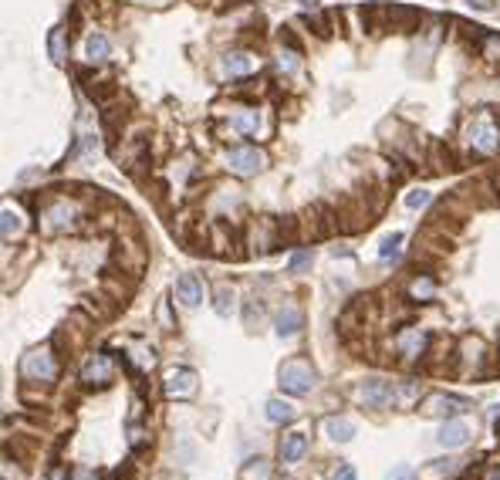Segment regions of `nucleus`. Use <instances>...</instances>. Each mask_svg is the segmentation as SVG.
Wrapping results in <instances>:
<instances>
[{"mask_svg":"<svg viewBox=\"0 0 500 480\" xmlns=\"http://www.w3.org/2000/svg\"><path fill=\"white\" fill-rule=\"evenodd\" d=\"M24 230V217L17 213V210L4 207V240H11V237H21Z\"/></svg>","mask_w":500,"mask_h":480,"instance_id":"nucleus-24","label":"nucleus"},{"mask_svg":"<svg viewBox=\"0 0 500 480\" xmlns=\"http://www.w3.org/2000/svg\"><path fill=\"white\" fill-rule=\"evenodd\" d=\"M193 392H196V372H193V369H173L166 376V396L186 399Z\"/></svg>","mask_w":500,"mask_h":480,"instance_id":"nucleus-12","label":"nucleus"},{"mask_svg":"<svg viewBox=\"0 0 500 480\" xmlns=\"http://www.w3.org/2000/svg\"><path fill=\"white\" fill-rule=\"evenodd\" d=\"M497 122H500V112H497Z\"/></svg>","mask_w":500,"mask_h":480,"instance_id":"nucleus-42","label":"nucleus"},{"mask_svg":"<svg viewBox=\"0 0 500 480\" xmlns=\"http://www.w3.org/2000/svg\"><path fill=\"white\" fill-rule=\"evenodd\" d=\"M385 480H416V470L412 467H396Z\"/></svg>","mask_w":500,"mask_h":480,"instance_id":"nucleus-36","label":"nucleus"},{"mask_svg":"<svg viewBox=\"0 0 500 480\" xmlns=\"http://www.w3.org/2000/svg\"><path fill=\"white\" fill-rule=\"evenodd\" d=\"M460 409H466V399H460V396H443V392H433L423 402L426 416H456Z\"/></svg>","mask_w":500,"mask_h":480,"instance_id":"nucleus-13","label":"nucleus"},{"mask_svg":"<svg viewBox=\"0 0 500 480\" xmlns=\"http://www.w3.org/2000/svg\"><path fill=\"white\" fill-rule=\"evenodd\" d=\"M247 328H250V332H257V325L264 322V305H260V301H247Z\"/></svg>","mask_w":500,"mask_h":480,"instance_id":"nucleus-27","label":"nucleus"},{"mask_svg":"<svg viewBox=\"0 0 500 480\" xmlns=\"http://www.w3.org/2000/svg\"><path fill=\"white\" fill-rule=\"evenodd\" d=\"M494 190H497V196H500V169H497V180H494Z\"/></svg>","mask_w":500,"mask_h":480,"instance_id":"nucleus-41","label":"nucleus"},{"mask_svg":"<svg viewBox=\"0 0 500 480\" xmlns=\"http://www.w3.org/2000/svg\"><path fill=\"white\" fill-rule=\"evenodd\" d=\"M41 220H44L48 234H54V230H71L78 220V210H75V203H68L61 196H51L44 203V210H41Z\"/></svg>","mask_w":500,"mask_h":480,"instance_id":"nucleus-4","label":"nucleus"},{"mask_svg":"<svg viewBox=\"0 0 500 480\" xmlns=\"http://www.w3.org/2000/svg\"><path fill=\"white\" fill-rule=\"evenodd\" d=\"M281 44H287L295 54H301V48H305V44H301V38L295 34V27H281Z\"/></svg>","mask_w":500,"mask_h":480,"instance_id":"nucleus-29","label":"nucleus"},{"mask_svg":"<svg viewBox=\"0 0 500 480\" xmlns=\"http://www.w3.org/2000/svg\"><path fill=\"white\" fill-rule=\"evenodd\" d=\"M412 298H433V285L429 281H416L412 285Z\"/></svg>","mask_w":500,"mask_h":480,"instance_id":"nucleus-35","label":"nucleus"},{"mask_svg":"<svg viewBox=\"0 0 500 480\" xmlns=\"http://www.w3.org/2000/svg\"><path fill=\"white\" fill-rule=\"evenodd\" d=\"M51 58L54 61H64V27H58L51 34Z\"/></svg>","mask_w":500,"mask_h":480,"instance_id":"nucleus-30","label":"nucleus"},{"mask_svg":"<svg viewBox=\"0 0 500 480\" xmlns=\"http://www.w3.org/2000/svg\"><path fill=\"white\" fill-rule=\"evenodd\" d=\"M470 4H474L476 11H490L494 7V0H470Z\"/></svg>","mask_w":500,"mask_h":480,"instance_id":"nucleus-37","label":"nucleus"},{"mask_svg":"<svg viewBox=\"0 0 500 480\" xmlns=\"http://www.w3.org/2000/svg\"><path fill=\"white\" fill-rule=\"evenodd\" d=\"M470 436H474L470 423H463V419H449V423H443V429L437 433V443H439V446H447V450H460V446H466Z\"/></svg>","mask_w":500,"mask_h":480,"instance_id":"nucleus-11","label":"nucleus"},{"mask_svg":"<svg viewBox=\"0 0 500 480\" xmlns=\"http://www.w3.org/2000/svg\"><path fill=\"white\" fill-rule=\"evenodd\" d=\"M233 298H237V295H233V287H217V315L220 318H227V315L233 312Z\"/></svg>","mask_w":500,"mask_h":480,"instance_id":"nucleus-26","label":"nucleus"},{"mask_svg":"<svg viewBox=\"0 0 500 480\" xmlns=\"http://www.w3.org/2000/svg\"><path fill=\"white\" fill-rule=\"evenodd\" d=\"M227 166L237 173V176H254L260 169L267 166V156L257 149V145H240V149H233L230 153V163Z\"/></svg>","mask_w":500,"mask_h":480,"instance_id":"nucleus-6","label":"nucleus"},{"mask_svg":"<svg viewBox=\"0 0 500 480\" xmlns=\"http://www.w3.org/2000/svg\"><path fill=\"white\" fill-rule=\"evenodd\" d=\"M325 433H328L335 443H348L355 436V423L345 419V416H332V419H325Z\"/></svg>","mask_w":500,"mask_h":480,"instance_id":"nucleus-18","label":"nucleus"},{"mask_svg":"<svg viewBox=\"0 0 500 480\" xmlns=\"http://www.w3.org/2000/svg\"><path fill=\"white\" fill-rule=\"evenodd\" d=\"M75 480H91V474H88V470H78Z\"/></svg>","mask_w":500,"mask_h":480,"instance_id":"nucleus-39","label":"nucleus"},{"mask_svg":"<svg viewBox=\"0 0 500 480\" xmlns=\"http://www.w3.org/2000/svg\"><path fill=\"white\" fill-rule=\"evenodd\" d=\"M277 382L291 396H308L315 389V369L308 362H301V359H291V362H284L277 369Z\"/></svg>","mask_w":500,"mask_h":480,"instance_id":"nucleus-3","label":"nucleus"},{"mask_svg":"<svg viewBox=\"0 0 500 480\" xmlns=\"http://www.w3.org/2000/svg\"><path fill=\"white\" fill-rule=\"evenodd\" d=\"M429 203V193L426 190H412V193H406V207L409 210H419V207H426Z\"/></svg>","mask_w":500,"mask_h":480,"instance_id":"nucleus-31","label":"nucleus"},{"mask_svg":"<svg viewBox=\"0 0 500 480\" xmlns=\"http://www.w3.org/2000/svg\"><path fill=\"white\" fill-rule=\"evenodd\" d=\"M399 247H402V234L385 237V240H382V247H379V257H382V260L396 257V254H399Z\"/></svg>","mask_w":500,"mask_h":480,"instance_id":"nucleus-28","label":"nucleus"},{"mask_svg":"<svg viewBox=\"0 0 500 480\" xmlns=\"http://www.w3.org/2000/svg\"><path fill=\"white\" fill-rule=\"evenodd\" d=\"M396 349L406 355V359H419L426 349V335L419 332V328H406V332H399L396 338Z\"/></svg>","mask_w":500,"mask_h":480,"instance_id":"nucleus-16","label":"nucleus"},{"mask_svg":"<svg viewBox=\"0 0 500 480\" xmlns=\"http://www.w3.org/2000/svg\"><path fill=\"white\" fill-rule=\"evenodd\" d=\"M416 396H419L416 382H385V379H369L359 389V399L365 406H375V409H382V406H409Z\"/></svg>","mask_w":500,"mask_h":480,"instance_id":"nucleus-2","label":"nucleus"},{"mask_svg":"<svg viewBox=\"0 0 500 480\" xmlns=\"http://www.w3.org/2000/svg\"><path fill=\"white\" fill-rule=\"evenodd\" d=\"M301 325H305V315L297 312V308H284L277 315V335L287 338V335H297L301 332Z\"/></svg>","mask_w":500,"mask_h":480,"instance_id":"nucleus-19","label":"nucleus"},{"mask_svg":"<svg viewBox=\"0 0 500 480\" xmlns=\"http://www.w3.org/2000/svg\"><path fill=\"white\" fill-rule=\"evenodd\" d=\"M480 54L487 58L490 65H500V34H487L480 44Z\"/></svg>","mask_w":500,"mask_h":480,"instance_id":"nucleus-25","label":"nucleus"},{"mask_svg":"<svg viewBox=\"0 0 500 480\" xmlns=\"http://www.w3.org/2000/svg\"><path fill=\"white\" fill-rule=\"evenodd\" d=\"M463 143L474 149V156H494L500 149V122L490 112H470L463 118Z\"/></svg>","mask_w":500,"mask_h":480,"instance_id":"nucleus-1","label":"nucleus"},{"mask_svg":"<svg viewBox=\"0 0 500 480\" xmlns=\"http://www.w3.org/2000/svg\"><path fill=\"white\" fill-rule=\"evenodd\" d=\"M426 163H429V169H433V173H453V169L463 166V159L453 153V145L439 143V139H433V143H429Z\"/></svg>","mask_w":500,"mask_h":480,"instance_id":"nucleus-7","label":"nucleus"},{"mask_svg":"<svg viewBox=\"0 0 500 480\" xmlns=\"http://www.w3.org/2000/svg\"><path fill=\"white\" fill-rule=\"evenodd\" d=\"M190 4H196V7H210V4H217V0H190Z\"/></svg>","mask_w":500,"mask_h":480,"instance_id":"nucleus-38","label":"nucleus"},{"mask_svg":"<svg viewBox=\"0 0 500 480\" xmlns=\"http://www.w3.org/2000/svg\"><path fill=\"white\" fill-rule=\"evenodd\" d=\"M116 260L122 264V271H126V274L139 277L142 264H146V250H142V247H136V244H126V240H122V247H118Z\"/></svg>","mask_w":500,"mask_h":480,"instance_id":"nucleus-15","label":"nucleus"},{"mask_svg":"<svg viewBox=\"0 0 500 480\" xmlns=\"http://www.w3.org/2000/svg\"><path fill=\"white\" fill-rule=\"evenodd\" d=\"M423 21V14L416 7H406V4H392V21H389V31H399V34H412Z\"/></svg>","mask_w":500,"mask_h":480,"instance_id":"nucleus-14","label":"nucleus"},{"mask_svg":"<svg viewBox=\"0 0 500 480\" xmlns=\"http://www.w3.org/2000/svg\"><path fill=\"white\" fill-rule=\"evenodd\" d=\"M487 480H500V467H497V470H490V477H487Z\"/></svg>","mask_w":500,"mask_h":480,"instance_id":"nucleus-40","label":"nucleus"},{"mask_svg":"<svg viewBox=\"0 0 500 480\" xmlns=\"http://www.w3.org/2000/svg\"><path fill=\"white\" fill-rule=\"evenodd\" d=\"M132 355H136V362H139L142 369H153V365H155V355H153V349H136V352H132Z\"/></svg>","mask_w":500,"mask_h":480,"instance_id":"nucleus-33","label":"nucleus"},{"mask_svg":"<svg viewBox=\"0 0 500 480\" xmlns=\"http://www.w3.org/2000/svg\"><path fill=\"white\" fill-rule=\"evenodd\" d=\"M287 267H291V271H305V267H311V254H308V250H297V254H295V257H291V260H287Z\"/></svg>","mask_w":500,"mask_h":480,"instance_id":"nucleus-32","label":"nucleus"},{"mask_svg":"<svg viewBox=\"0 0 500 480\" xmlns=\"http://www.w3.org/2000/svg\"><path fill=\"white\" fill-rule=\"evenodd\" d=\"M267 419L270 423H291L295 419V406L284 399H270L267 402Z\"/></svg>","mask_w":500,"mask_h":480,"instance_id":"nucleus-23","label":"nucleus"},{"mask_svg":"<svg viewBox=\"0 0 500 480\" xmlns=\"http://www.w3.org/2000/svg\"><path fill=\"white\" fill-rule=\"evenodd\" d=\"M257 68V54L254 51H233L227 54V71L230 75H250Z\"/></svg>","mask_w":500,"mask_h":480,"instance_id":"nucleus-20","label":"nucleus"},{"mask_svg":"<svg viewBox=\"0 0 500 480\" xmlns=\"http://www.w3.org/2000/svg\"><path fill=\"white\" fill-rule=\"evenodd\" d=\"M240 480H270V464L264 460V456L247 460L244 470H240Z\"/></svg>","mask_w":500,"mask_h":480,"instance_id":"nucleus-22","label":"nucleus"},{"mask_svg":"<svg viewBox=\"0 0 500 480\" xmlns=\"http://www.w3.org/2000/svg\"><path fill=\"white\" fill-rule=\"evenodd\" d=\"M108 51H112V41L105 38V34H91V38L85 41V54H88V61H105Z\"/></svg>","mask_w":500,"mask_h":480,"instance_id":"nucleus-21","label":"nucleus"},{"mask_svg":"<svg viewBox=\"0 0 500 480\" xmlns=\"http://www.w3.org/2000/svg\"><path fill=\"white\" fill-rule=\"evenodd\" d=\"M305 454H308V436H305V433H287V436L281 440V460L284 464H297Z\"/></svg>","mask_w":500,"mask_h":480,"instance_id":"nucleus-17","label":"nucleus"},{"mask_svg":"<svg viewBox=\"0 0 500 480\" xmlns=\"http://www.w3.org/2000/svg\"><path fill=\"white\" fill-rule=\"evenodd\" d=\"M112 376H116V362H112V355H105V352L91 355V362L85 365V372H81V379H85L88 386H108Z\"/></svg>","mask_w":500,"mask_h":480,"instance_id":"nucleus-8","label":"nucleus"},{"mask_svg":"<svg viewBox=\"0 0 500 480\" xmlns=\"http://www.w3.org/2000/svg\"><path fill=\"white\" fill-rule=\"evenodd\" d=\"M332 480H359V474H355V467H352V464H342V467L332 474Z\"/></svg>","mask_w":500,"mask_h":480,"instance_id":"nucleus-34","label":"nucleus"},{"mask_svg":"<svg viewBox=\"0 0 500 480\" xmlns=\"http://www.w3.org/2000/svg\"><path fill=\"white\" fill-rule=\"evenodd\" d=\"M389 21H392V4H365L362 7V24L375 38L389 31Z\"/></svg>","mask_w":500,"mask_h":480,"instance_id":"nucleus-10","label":"nucleus"},{"mask_svg":"<svg viewBox=\"0 0 500 480\" xmlns=\"http://www.w3.org/2000/svg\"><path fill=\"white\" fill-rule=\"evenodd\" d=\"M203 298H206V287L196 274H183L180 281H176V301H180L183 308H200Z\"/></svg>","mask_w":500,"mask_h":480,"instance_id":"nucleus-9","label":"nucleus"},{"mask_svg":"<svg viewBox=\"0 0 500 480\" xmlns=\"http://www.w3.org/2000/svg\"><path fill=\"white\" fill-rule=\"evenodd\" d=\"M21 372H24L27 382H51L58 376V362H54V355L48 349H34L24 355Z\"/></svg>","mask_w":500,"mask_h":480,"instance_id":"nucleus-5","label":"nucleus"}]
</instances>
